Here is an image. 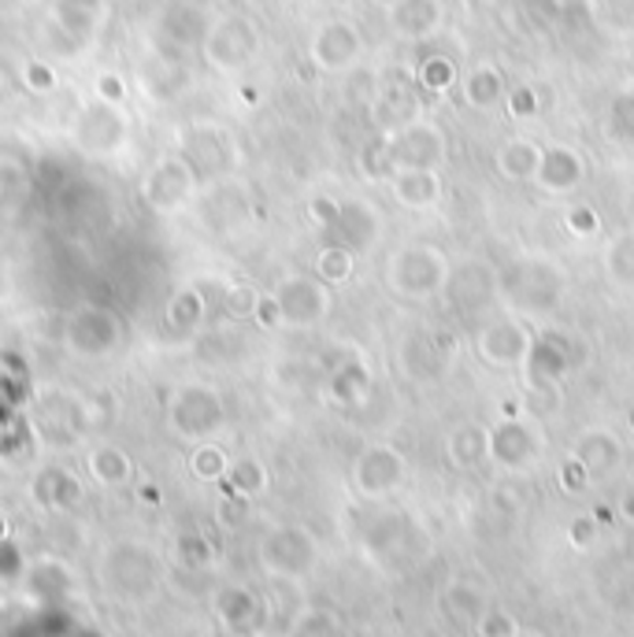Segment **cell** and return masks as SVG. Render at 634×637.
Wrapping results in <instances>:
<instances>
[{"label":"cell","instance_id":"obj_48","mask_svg":"<svg viewBox=\"0 0 634 637\" xmlns=\"http://www.w3.org/2000/svg\"><path fill=\"white\" fill-rule=\"evenodd\" d=\"M26 190H31V185H26V174L19 171L15 163L0 160V208H4V204H12L15 197H23Z\"/></svg>","mask_w":634,"mask_h":637},{"label":"cell","instance_id":"obj_29","mask_svg":"<svg viewBox=\"0 0 634 637\" xmlns=\"http://www.w3.org/2000/svg\"><path fill=\"white\" fill-rule=\"evenodd\" d=\"M86 475L104 489H123L134 478V459L115 441H97L86 453Z\"/></svg>","mask_w":634,"mask_h":637},{"label":"cell","instance_id":"obj_49","mask_svg":"<svg viewBox=\"0 0 634 637\" xmlns=\"http://www.w3.org/2000/svg\"><path fill=\"white\" fill-rule=\"evenodd\" d=\"M564 227H568L575 238H593V234L601 230V219L590 204H575V208L564 215Z\"/></svg>","mask_w":634,"mask_h":637},{"label":"cell","instance_id":"obj_60","mask_svg":"<svg viewBox=\"0 0 634 637\" xmlns=\"http://www.w3.org/2000/svg\"><path fill=\"white\" fill-rule=\"evenodd\" d=\"M208 637H238V634H230V630H219V634H208Z\"/></svg>","mask_w":634,"mask_h":637},{"label":"cell","instance_id":"obj_34","mask_svg":"<svg viewBox=\"0 0 634 637\" xmlns=\"http://www.w3.org/2000/svg\"><path fill=\"white\" fill-rule=\"evenodd\" d=\"M539 156H542V145L527 141V137H516V141H505L501 152H497V171L509 182H534Z\"/></svg>","mask_w":634,"mask_h":637},{"label":"cell","instance_id":"obj_1","mask_svg":"<svg viewBox=\"0 0 634 637\" xmlns=\"http://www.w3.org/2000/svg\"><path fill=\"white\" fill-rule=\"evenodd\" d=\"M449 156L445 134L431 120L394 126L360 152V171L372 182H389L397 171H442Z\"/></svg>","mask_w":634,"mask_h":637},{"label":"cell","instance_id":"obj_11","mask_svg":"<svg viewBox=\"0 0 634 637\" xmlns=\"http://www.w3.org/2000/svg\"><path fill=\"white\" fill-rule=\"evenodd\" d=\"M279 311H282V327L294 330H312L319 327L330 308H335V297H330V286L319 282L316 274H286L279 278V286L271 289Z\"/></svg>","mask_w":634,"mask_h":637},{"label":"cell","instance_id":"obj_3","mask_svg":"<svg viewBox=\"0 0 634 637\" xmlns=\"http://www.w3.org/2000/svg\"><path fill=\"white\" fill-rule=\"evenodd\" d=\"M449 271L453 263L434 244H401L386 260V286L405 300H427L434 293H445Z\"/></svg>","mask_w":634,"mask_h":637},{"label":"cell","instance_id":"obj_28","mask_svg":"<svg viewBox=\"0 0 634 637\" xmlns=\"http://www.w3.org/2000/svg\"><path fill=\"white\" fill-rule=\"evenodd\" d=\"M204 316H208V300L197 286H182L174 289L168 304H163V327H168L171 338H190L204 327Z\"/></svg>","mask_w":634,"mask_h":637},{"label":"cell","instance_id":"obj_47","mask_svg":"<svg viewBox=\"0 0 634 637\" xmlns=\"http://www.w3.org/2000/svg\"><path fill=\"white\" fill-rule=\"evenodd\" d=\"M93 96L104 104H126V96H131V86H126V78L120 71H97L93 75Z\"/></svg>","mask_w":634,"mask_h":637},{"label":"cell","instance_id":"obj_6","mask_svg":"<svg viewBox=\"0 0 634 637\" xmlns=\"http://www.w3.org/2000/svg\"><path fill=\"white\" fill-rule=\"evenodd\" d=\"M123 316L104 304H78L64 322V349L78 360H109L123 349Z\"/></svg>","mask_w":634,"mask_h":637},{"label":"cell","instance_id":"obj_61","mask_svg":"<svg viewBox=\"0 0 634 637\" xmlns=\"http://www.w3.org/2000/svg\"><path fill=\"white\" fill-rule=\"evenodd\" d=\"M627 423H631V430H634V405H631V411H627Z\"/></svg>","mask_w":634,"mask_h":637},{"label":"cell","instance_id":"obj_45","mask_svg":"<svg viewBox=\"0 0 634 637\" xmlns=\"http://www.w3.org/2000/svg\"><path fill=\"white\" fill-rule=\"evenodd\" d=\"M475 637H520V623L505 607H486L483 619L472 626Z\"/></svg>","mask_w":634,"mask_h":637},{"label":"cell","instance_id":"obj_13","mask_svg":"<svg viewBox=\"0 0 634 637\" xmlns=\"http://www.w3.org/2000/svg\"><path fill=\"white\" fill-rule=\"evenodd\" d=\"M531 345H534V334L520 319H494L475 334V356L486 367H497V371L523 367L527 356H531Z\"/></svg>","mask_w":634,"mask_h":637},{"label":"cell","instance_id":"obj_58","mask_svg":"<svg viewBox=\"0 0 634 637\" xmlns=\"http://www.w3.org/2000/svg\"><path fill=\"white\" fill-rule=\"evenodd\" d=\"M372 4H375V8H383V12H389V8H397L401 0H372Z\"/></svg>","mask_w":634,"mask_h":637},{"label":"cell","instance_id":"obj_32","mask_svg":"<svg viewBox=\"0 0 634 637\" xmlns=\"http://www.w3.org/2000/svg\"><path fill=\"white\" fill-rule=\"evenodd\" d=\"M461 90H464V101L467 107H475V112H490V107H497L505 101V78L501 71H497L494 64H479V67H472V71L464 75V82H461Z\"/></svg>","mask_w":634,"mask_h":637},{"label":"cell","instance_id":"obj_16","mask_svg":"<svg viewBox=\"0 0 634 637\" xmlns=\"http://www.w3.org/2000/svg\"><path fill=\"white\" fill-rule=\"evenodd\" d=\"M453 352H456L453 330H416L401 345V364L416 382H431L445 371Z\"/></svg>","mask_w":634,"mask_h":637},{"label":"cell","instance_id":"obj_7","mask_svg":"<svg viewBox=\"0 0 634 637\" xmlns=\"http://www.w3.org/2000/svg\"><path fill=\"white\" fill-rule=\"evenodd\" d=\"M71 145L90 160H112L131 145V120L120 104L93 101L82 104L71 120Z\"/></svg>","mask_w":634,"mask_h":637},{"label":"cell","instance_id":"obj_52","mask_svg":"<svg viewBox=\"0 0 634 637\" xmlns=\"http://www.w3.org/2000/svg\"><path fill=\"white\" fill-rule=\"evenodd\" d=\"M557 475H561V486L568 489V493H582V489L593 482V475H590L587 467H582V459H575V456L564 459Z\"/></svg>","mask_w":634,"mask_h":637},{"label":"cell","instance_id":"obj_33","mask_svg":"<svg viewBox=\"0 0 634 637\" xmlns=\"http://www.w3.org/2000/svg\"><path fill=\"white\" fill-rule=\"evenodd\" d=\"M486 593L475 582H449L442 590V612L456 626H475L486 612Z\"/></svg>","mask_w":634,"mask_h":637},{"label":"cell","instance_id":"obj_38","mask_svg":"<svg viewBox=\"0 0 634 637\" xmlns=\"http://www.w3.org/2000/svg\"><path fill=\"white\" fill-rule=\"evenodd\" d=\"M604 271L620 289H634V230L616 234L604 252Z\"/></svg>","mask_w":634,"mask_h":637},{"label":"cell","instance_id":"obj_53","mask_svg":"<svg viewBox=\"0 0 634 637\" xmlns=\"http://www.w3.org/2000/svg\"><path fill=\"white\" fill-rule=\"evenodd\" d=\"M246 515H249V497H238L227 489V497L219 501V523L238 526V523H246Z\"/></svg>","mask_w":634,"mask_h":637},{"label":"cell","instance_id":"obj_23","mask_svg":"<svg viewBox=\"0 0 634 637\" xmlns=\"http://www.w3.org/2000/svg\"><path fill=\"white\" fill-rule=\"evenodd\" d=\"M104 19V0H53V26L71 48H82Z\"/></svg>","mask_w":634,"mask_h":637},{"label":"cell","instance_id":"obj_9","mask_svg":"<svg viewBox=\"0 0 634 637\" xmlns=\"http://www.w3.org/2000/svg\"><path fill=\"white\" fill-rule=\"evenodd\" d=\"M260 53V31L249 15H219L216 23H208L201 42V56L212 71L234 75L246 71Z\"/></svg>","mask_w":634,"mask_h":637},{"label":"cell","instance_id":"obj_55","mask_svg":"<svg viewBox=\"0 0 634 637\" xmlns=\"http://www.w3.org/2000/svg\"><path fill=\"white\" fill-rule=\"evenodd\" d=\"M252 322L263 327V330H279L282 327V311H279V304H275L271 293H263V297H260L257 311H252Z\"/></svg>","mask_w":634,"mask_h":637},{"label":"cell","instance_id":"obj_26","mask_svg":"<svg viewBox=\"0 0 634 637\" xmlns=\"http://www.w3.org/2000/svg\"><path fill=\"white\" fill-rule=\"evenodd\" d=\"M389 31L405 42H423L442 26V0H401L389 8Z\"/></svg>","mask_w":634,"mask_h":637},{"label":"cell","instance_id":"obj_50","mask_svg":"<svg viewBox=\"0 0 634 637\" xmlns=\"http://www.w3.org/2000/svg\"><path fill=\"white\" fill-rule=\"evenodd\" d=\"M505 96H509V115H512V120H534V115H539V107H542L539 93H534L531 86H516V90L505 93Z\"/></svg>","mask_w":634,"mask_h":637},{"label":"cell","instance_id":"obj_44","mask_svg":"<svg viewBox=\"0 0 634 637\" xmlns=\"http://www.w3.org/2000/svg\"><path fill=\"white\" fill-rule=\"evenodd\" d=\"M604 134L620 145H634V93H623L609 112V123H604Z\"/></svg>","mask_w":634,"mask_h":637},{"label":"cell","instance_id":"obj_51","mask_svg":"<svg viewBox=\"0 0 634 637\" xmlns=\"http://www.w3.org/2000/svg\"><path fill=\"white\" fill-rule=\"evenodd\" d=\"M598 534H601V523L593 519V512L590 515H575L568 523V542L575 548H590L593 542H598Z\"/></svg>","mask_w":634,"mask_h":637},{"label":"cell","instance_id":"obj_46","mask_svg":"<svg viewBox=\"0 0 634 637\" xmlns=\"http://www.w3.org/2000/svg\"><path fill=\"white\" fill-rule=\"evenodd\" d=\"M263 293H257L246 282H238V286H227L223 289V311H227L230 319H252V311H257Z\"/></svg>","mask_w":634,"mask_h":637},{"label":"cell","instance_id":"obj_57","mask_svg":"<svg viewBox=\"0 0 634 637\" xmlns=\"http://www.w3.org/2000/svg\"><path fill=\"white\" fill-rule=\"evenodd\" d=\"M593 519H598L601 526H609L612 523V512H609V508H593Z\"/></svg>","mask_w":634,"mask_h":637},{"label":"cell","instance_id":"obj_43","mask_svg":"<svg viewBox=\"0 0 634 637\" xmlns=\"http://www.w3.org/2000/svg\"><path fill=\"white\" fill-rule=\"evenodd\" d=\"M23 86L34 96H48V93L60 90V75H56V67L48 64L45 56H34V60L23 64Z\"/></svg>","mask_w":634,"mask_h":637},{"label":"cell","instance_id":"obj_4","mask_svg":"<svg viewBox=\"0 0 634 637\" xmlns=\"http://www.w3.org/2000/svg\"><path fill=\"white\" fill-rule=\"evenodd\" d=\"M101 585L115 601L141 604L160 585V560H156L152 548H145L138 542H120L101 560Z\"/></svg>","mask_w":634,"mask_h":637},{"label":"cell","instance_id":"obj_24","mask_svg":"<svg viewBox=\"0 0 634 637\" xmlns=\"http://www.w3.org/2000/svg\"><path fill=\"white\" fill-rule=\"evenodd\" d=\"M571 456L582 459V467L590 470L593 478H604V475H616L620 464H623V441L604 426H590L575 437L571 445Z\"/></svg>","mask_w":634,"mask_h":637},{"label":"cell","instance_id":"obj_30","mask_svg":"<svg viewBox=\"0 0 634 637\" xmlns=\"http://www.w3.org/2000/svg\"><path fill=\"white\" fill-rule=\"evenodd\" d=\"M445 456L456 470H475L490 459V430L479 423H461L449 430L445 437Z\"/></svg>","mask_w":634,"mask_h":637},{"label":"cell","instance_id":"obj_35","mask_svg":"<svg viewBox=\"0 0 634 637\" xmlns=\"http://www.w3.org/2000/svg\"><path fill=\"white\" fill-rule=\"evenodd\" d=\"M408 534V519L405 512H378L372 523L364 526V548L375 556H386L401 545V537Z\"/></svg>","mask_w":634,"mask_h":637},{"label":"cell","instance_id":"obj_12","mask_svg":"<svg viewBox=\"0 0 634 637\" xmlns=\"http://www.w3.org/2000/svg\"><path fill=\"white\" fill-rule=\"evenodd\" d=\"M364 56V34L356 31V23L349 19H327L308 45V60L316 71L324 75H346L353 71Z\"/></svg>","mask_w":634,"mask_h":637},{"label":"cell","instance_id":"obj_22","mask_svg":"<svg viewBox=\"0 0 634 637\" xmlns=\"http://www.w3.org/2000/svg\"><path fill=\"white\" fill-rule=\"evenodd\" d=\"M445 293H449V300H453L461 311H479V308H486V304L494 300L497 271H486V263H475V260L456 263V268L449 271Z\"/></svg>","mask_w":634,"mask_h":637},{"label":"cell","instance_id":"obj_20","mask_svg":"<svg viewBox=\"0 0 634 637\" xmlns=\"http://www.w3.org/2000/svg\"><path fill=\"white\" fill-rule=\"evenodd\" d=\"M582 179H587V160H582L571 145H542L534 182H539L545 193H571V190H579Z\"/></svg>","mask_w":634,"mask_h":637},{"label":"cell","instance_id":"obj_37","mask_svg":"<svg viewBox=\"0 0 634 637\" xmlns=\"http://www.w3.org/2000/svg\"><path fill=\"white\" fill-rule=\"evenodd\" d=\"M312 268H316V278L319 282H327L330 289L335 286H346L349 278H353V271H356V252H349L346 244H324V249H319V257H316V263H312Z\"/></svg>","mask_w":634,"mask_h":637},{"label":"cell","instance_id":"obj_19","mask_svg":"<svg viewBox=\"0 0 634 637\" xmlns=\"http://www.w3.org/2000/svg\"><path fill=\"white\" fill-rule=\"evenodd\" d=\"M542 441L534 434V426H527L520 416L501 419L497 426H490V459L505 470H523L534 464Z\"/></svg>","mask_w":634,"mask_h":637},{"label":"cell","instance_id":"obj_8","mask_svg":"<svg viewBox=\"0 0 634 637\" xmlns=\"http://www.w3.org/2000/svg\"><path fill=\"white\" fill-rule=\"evenodd\" d=\"M257 556H260V567L275 578V582H301V578L312 575V567L319 560V545L305 526L282 523V526H271V531L260 537Z\"/></svg>","mask_w":634,"mask_h":637},{"label":"cell","instance_id":"obj_31","mask_svg":"<svg viewBox=\"0 0 634 637\" xmlns=\"http://www.w3.org/2000/svg\"><path fill=\"white\" fill-rule=\"evenodd\" d=\"M327 386L338 405H360L367 397V389H372V371L360 356H341L338 367L330 371Z\"/></svg>","mask_w":634,"mask_h":637},{"label":"cell","instance_id":"obj_2","mask_svg":"<svg viewBox=\"0 0 634 637\" xmlns=\"http://www.w3.org/2000/svg\"><path fill=\"white\" fill-rule=\"evenodd\" d=\"M497 293L520 316H553L568 293V274L545 257H520L497 271Z\"/></svg>","mask_w":634,"mask_h":637},{"label":"cell","instance_id":"obj_39","mask_svg":"<svg viewBox=\"0 0 634 637\" xmlns=\"http://www.w3.org/2000/svg\"><path fill=\"white\" fill-rule=\"evenodd\" d=\"M227 467H230V456L227 448H219L216 441H197L190 456V470L197 482H223L227 478Z\"/></svg>","mask_w":634,"mask_h":637},{"label":"cell","instance_id":"obj_25","mask_svg":"<svg viewBox=\"0 0 634 637\" xmlns=\"http://www.w3.org/2000/svg\"><path fill=\"white\" fill-rule=\"evenodd\" d=\"M34 501L45 508V512H75L82 504V478L67 467H42L34 475Z\"/></svg>","mask_w":634,"mask_h":637},{"label":"cell","instance_id":"obj_21","mask_svg":"<svg viewBox=\"0 0 634 637\" xmlns=\"http://www.w3.org/2000/svg\"><path fill=\"white\" fill-rule=\"evenodd\" d=\"M378 230H383V223H378L372 204L341 201L338 204V219L330 223L327 234L335 238V244H346L349 252H367L378 241Z\"/></svg>","mask_w":634,"mask_h":637},{"label":"cell","instance_id":"obj_18","mask_svg":"<svg viewBox=\"0 0 634 637\" xmlns=\"http://www.w3.org/2000/svg\"><path fill=\"white\" fill-rule=\"evenodd\" d=\"M216 615L219 626L238 637H252L268 623V604L260 593H252L249 585H223L216 593Z\"/></svg>","mask_w":634,"mask_h":637},{"label":"cell","instance_id":"obj_17","mask_svg":"<svg viewBox=\"0 0 634 637\" xmlns=\"http://www.w3.org/2000/svg\"><path fill=\"white\" fill-rule=\"evenodd\" d=\"M575 367V341L561 330H545L542 338H534L531 356H527V382L531 386H557V382Z\"/></svg>","mask_w":634,"mask_h":637},{"label":"cell","instance_id":"obj_36","mask_svg":"<svg viewBox=\"0 0 634 637\" xmlns=\"http://www.w3.org/2000/svg\"><path fill=\"white\" fill-rule=\"evenodd\" d=\"M223 489H230V493H238V497H249V501L252 497H260L263 489H268V467H263V459H257V456L230 459Z\"/></svg>","mask_w":634,"mask_h":637},{"label":"cell","instance_id":"obj_15","mask_svg":"<svg viewBox=\"0 0 634 637\" xmlns=\"http://www.w3.org/2000/svg\"><path fill=\"white\" fill-rule=\"evenodd\" d=\"M405 482V456L394 445H367L353 464V486L360 497L378 501Z\"/></svg>","mask_w":634,"mask_h":637},{"label":"cell","instance_id":"obj_14","mask_svg":"<svg viewBox=\"0 0 634 637\" xmlns=\"http://www.w3.org/2000/svg\"><path fill=\"white\" fill-rule=\"evenodd\" d=\"M182 156L190 160V168L204 179H223V174L234 171L238 163V145L234 137L223 130V126L197 123L193 130L182 137Z\"/></svg>","mask_w":634,"mask_h":637},{"label":"cell","instance_id":"obj_40","mask_svg":"<svg viewBox=\"0 0 634 637\" xmlns=\"http://www.w3.org/2000/svg\"><path fill=\"white\" fill-rule=\"evenodd\" d=\"M286 637H341V623L327 607H305L286 626Z\"/></svg>","mask_w":634,"mask_h":637},{"label":"cell","instance_id":"obj_42","mask_svg":"<svg viewBox=\"0 0 634 637\" xmlns=\"http://www.w3.org/2000/svg\"><path fill=\"white\" fill-rule=\"evenodd\" d=\"M416 82L427 93H449L456 86V64L449 56H427L416 71Z\"/></svg>","mask_w":634,"mask_h":637},{"label":"cell","instance_id":"obj_59","mask_svg":"<svg viewBox=\"0 0 634 637\" xmlns=\"http://www.w3.org/2000/svg\"><path fill=\"white\" fill-rule=\"evenodd\" d=\"M4 542H8V519L0 515V545H4Z\"/></svg>","mask_w":634,"mask_h":637},{"label":"cell","instance_id":"obj_54","mask_svg":"<svg viewBox=\"0 0 634 637\" xmlns=\"http://www.w3.org/2000/svg\"><path fill=\"white\" fill-rule=\"evenodd\" d=\"M338 204L341 201H330V197H316L308 204V219H312V227H319V230H330V223L338 219Z\"/></svg>","mask_w":634,"mask_h":637},{"label":"cell","instance_id":"obj_10","mask_svg":"<svg viewBox=\"0 0 634 637\" xmlns=\"http://www.w3.org/2000/svg\"><path fill=\"white\" fill-rule=\"evenodd\" d=\"M201 193V174L190 168L186 156H160L141 179V201L156 215L186 212Z\"/></svg>","mask_w":634,"mask_h":637},{"label":"cell","instance_id":"obj_41","mask_svg":"<svg viewBox=\"0 0 634 637\" xmlns=\"http://www.w3.org/2000/svg\"><path fill=\"white\" fill-rule=\"evenodd\" d=\"M212 560H216V545L208 537L197 531L179 534V542H174V564L186 567V571H204V567H212Z\"/></svg>","mask_w":634,"mask_h":637},{"label":"cell","instance_id":"obj_5","mask_svg":"<svg viewBox=\"0 0 634 637\" xmlns=\"http://www.w3.org/2000/svg\"><path fill=\"white\" fill-rule=\"evenodd\" d=\"M227 426V400L216 386L186 382L168 397V430L182 441H212Z\"/></svg>","mask_w":634,"mask_h":637},{"label":"cell","instance_id":"obj_27","mask_svg":"<svg viewBox=\"0 0 634 637\" xmlns=\"http://www.w3.org/2000/svg\"><path fill=\"white\" fill-rule=\"evenodd\" d=\"M442 174L438 171H397L389 179V197L408 212H431L442 201Z\"/></svg>","mask_w":634,"mask_h":637},{"label":"cell","instance_id":"obj_56","mask_svg":"<svg viewBox=\"0 0 634 637\" xmlns=\"http://www.w3.org/2000/svg\"><path fill=\"white\" fill-rule=\"evenodd\" d=\"M620 515L634 526V489H627V493L620 497Z\"/></svg>","mask_w":634,"mask_h":637}]
</instances>
